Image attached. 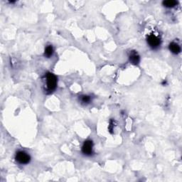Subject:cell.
I'll use <instances>...</instances> for the list:
<instances>
[{
  "instance_id": "obj_6",
  "label": "cell",
  "mask_w": 182,
  "mask_h": 182,
  "mask_svg": "<svg viewBox=\"0 0 182 182\" xmlns=\"http://www.w3.org/2000/svg\"><path fill=\"white\" fill-rule=\"evenodd\" d=\"M169 49L170 51L174 54H178L181 52V47L178 44L175 43V42H171L169 46Z\"/></svg>"
},
{
  "instance_id": "obj_2",
  "label": "cell",
  "mask_w": 182,
  "mask_h": 182,
  "mask_svg": "<svg viewBox=\"0 0 182 182\" xmlns=\"http://www.w3.org/2000/svg\"><path fill=\"white\" fill-rule=\"evenodd\" d=\"M15 159L20 164H27L30 162L31 157L26 152L19 151L16 154Z\"/></svg>"
},
{
  "instance_id": "obj_4",
  "label": "cell",
  "mask_w": 182,
  "mask_h": 182,
  "mask_svg": "<svg viewBox=\"0 0 182 182\" xmlns=\"http://www.w3.org/2000/svg\"><path fill=\"white\" fill-rule=\"evenodd\" d=\"M93 143L91 140H87L83 143L82 147V152L86 155H91L93 153Z\"/></svg>"
},
{
  "instance_id": "obj_9",
  "label": "cell",
  "mask_w": 182,
  "mask_h": 182,
  "mask_svg": "<svg viewBox=\"0 0 182 182\" xmlns=\"http://www.w3.org/2000/svg\"><path fill=\"white\" fill-rule=\"evenodd\" d=\"M81 101L82 102H83V103H88V102H91V97L88 96H81Z\"/></svg>"
},
{
  "instance_id": "obj_5",
  "label": "cell",
  "mask_w": 182,
  "mask_h": 182,
  "mask_svg": "<svg viewBox=\"0 0 182 182\" xmlns=\"http://www.w3.org/2000/svg\"><path fill=\"white\" fill-rule=\"evenodd\" d=\"M129 59H130L131 63H133L134 65H137L139 63L140 57H139L138 52L135 51H132L130 53V55H129Z\"/></svg>"
},
{
  "instance_id": "obj_8",
  "label": "cell",
  "mask_w": 182,
  "mask_h": 182,
  "mask_svg": "<svg viewBox=\"0 0 182 182\" xmlns=\"http://www.w3.org/2000/svg\"><path fill=\"white\" fill-rule=\"evenodd\" d=\"M177 4V2L176 1H174V0H168V1H164L163 2V5L166 7H174L176 6V4Z\"/></svg>"
},
{
  "instance_id": "obj_1",
  "label": "cell",
  "mask_w": 182,
  "mask_h": 182,
  "mask_svg": "<svg viewBox=\"0 0 182 182\" xmlns=\"http://www.w3.org/2000/svg\"><path fill=\"white\" fill-rule=\"evenodd\" d=\"M58 80L56 76L51 72L46 73L45 75V86H46V91L49 93H52L55 91L57 86Z\"/></svg>"
},
{
  "instance_id": "obj_7",
  "label": "cell",
  "mask_w": 182,
  "mask_h": 182,
  "mask_svg": "<svg viewBox=\"0 0 182 182\" xmlns=\"http://www.w3.org/2000/svg\"><path fill=\"white\" fill-rule=\"evenodd\" d=\"M54 52V47H53L51 45H49V46H46L45 48V51H44V56L46 58H50L53 56Z\"/></svg>"
},
{
  "instance_id": "obj_3",
  "label": "cell",
  "mask_w": 182,
  "mask_h": 182,
  "mask_svg": "<svg viewBox=\"0 0 182 182\" xmlns=\"http://www.w3.org/2000/svg\"><path fill=\"white\" fill-rule=\"evenodd\" d=\"M147 43L152 49H157L161 45V39L154 34H150L147 37Z\"/></svg>"
}]
</instances>
